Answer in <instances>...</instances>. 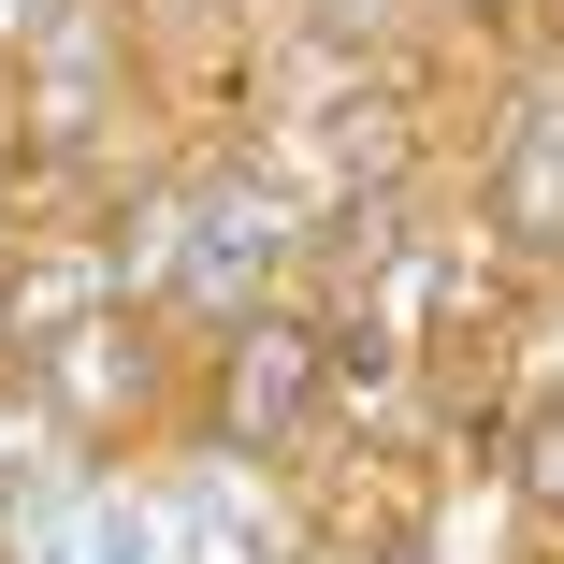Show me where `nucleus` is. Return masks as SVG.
I'll list each match as a JSON object with an SVG mask.
<instances>
[{"label":"nucleus","mask_w":564,"mask_h":564,"mask_svg":"<svg viewBox=\"0 0 564 564\" xmlns=\"http://www.w3.org/2000/svg\"><path fill=\"white\" fill-rule=\"evenodd\" d=\"M232 362H247V377H232V420H290V405H304V362H318V348H304V333H247Z\"/></svg>","instance_id":"f257e3e1"},{"label":"nucleus","mask_w":564,"mask_h":564,"mask_svg":"<svg viewBox=\"0 0 564 564\" xmlns=\"http://www.w3.org/2000/svg\"><path fill=\"white\" fill-rule=\"evenodd\" d=\"M535 478H550V507H564V420H550V434H535Z\"/></svg>","instance_id":"f03ea898"}]
</instances>
